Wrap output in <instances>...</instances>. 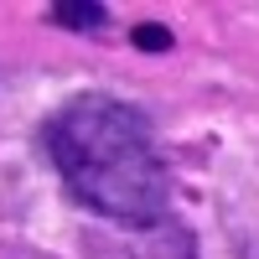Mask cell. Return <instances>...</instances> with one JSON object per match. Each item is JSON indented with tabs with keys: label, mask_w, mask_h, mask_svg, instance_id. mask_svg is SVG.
Instances as JSON below:
<instances>
[{
	"label": "cell",
	"mask_w": 259,
	"mask_h": 259,
	"mask_svg": "<svg viewBox=\"0 0 259 259\" xmlns=\"http://www.w3.org/2000/svg\"><path fill=\"white\" fill-rule=\"evenodd\" d=\"M41 150L73 197L119 228H156L171 212V171L145 114L114 94H78L41 124Z\"/></svg>",
	"instance_id": "obj_1"
},
{
	"label": "cell",
	"mask_w": 259,
	"mask_h": 259,
	"mask_svg": "<svg viewBox=\"0 0 259 259\" xmlns=\"http://www.w3.org/2000/svg\"><path fill=\"white\" fill-rule=\"evenodd\" d=\"M52 21H62V26H104L109 21V6H99V0H62V6H52Z\"/></svg>",
	"instance_id": "obj_2"
},
{
	"label": "cell",
	"mask_w": 259,
	"mask_h": 259,
	"mask_svg": "<svg viewBox=\"0 0 259 259\" xmlns=\"http://www.w3.org/2000/svg\"><path fill=\"white\" fill-rule=\"evenodd\" d=\"M130 36H135V47H145V52H166L171 47V31L166 26H135Z\"/></svg>",
	"instance_id": "obj_3"
}]
</instances>
